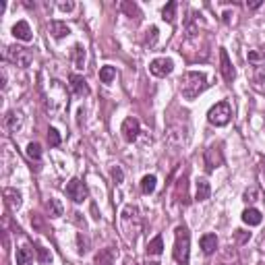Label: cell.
Segmentation results:
<instances>
[{
    "label": "cell",
    "mask_w": 265,
    "mask_h": 265,
    "mask_svg": "<svg viewBox=\"0 0 265 265\" xmlns=\"http://www.w3.org/2000/svg\"><path fill=\"white\" fill-rule=\"evenodd\" d=\"M158 42V27H149L145 31V38H143V44L147 46V48H154Z\"/></svg>",
    "instance_id": "obj_33"
},
{
    "label": "cell",
    "mask_w": 265,
    "mask_h": 265,
    "mask_svg": "<svg viewBox=\"0 0 265 265\" xmlns=\"http://www.w3.org/2000/svg\"><path fill=\"white\" fill-rule=\"evenodd\" d=\"M48 143H50V147H58L60 145V133L56 131V129H50L48 131Z\"/></svg>",
    "instance_id": "obj_35"
},
{
    "label": "cell",
    "mask_w": 265,
    "mask_h": 265,
    "mask_svg": "<svg viewBox=\"0 0 265 265\" xmlns=\"http://www.w3.org/2000/svg\"><path fill=\"white\" fill-rule=\"evenodd\" d=\"M27 158L29 159H33V162H40L42 159V147H40V143H29L27 145Z\"/></svg>",
    "instance_id": "obj_32"
},
{
    "label": "cell",
    "mask_w": 265,
    "mask_h": 265,
    "mask_svg": "<svg viewBox=\"0 0 265 265\" xmlns=\"http://www.w3.org/2000/svg\"><path fill=\"white\" fill-rule=\"evenodd\" d=\"M259 199V191L257 189H249L247 193H245V201H249V203H255Z\"/></svg>",
    "instance_id": "obj_37"
},
{
    "label": "cell",
    "mask_w": 265,
    "mask_h": 265,
    "mask_svg": "<svg viewBox=\"0 0 265 265\" xmlns=\"http://www.w3.org/2000/svg\"><path fill=\"white\" fill-rule=\"evenodd\" d=\"M243 222L249 224V226H259L263 222V215L259 210H255V207H247V210L243 212Z\"/></svg>",
    "instance_id": "obj_19"
},
{
    "label": "cell",
    "mask_w": 265,
    "mask_h": 265,
    "mask_svg": "<svg viewBox=\"0 0 265 265\" xmlns=\"http://www.w3.org/2000/svg\"><path fill=\"white\" fill-rule=\"evenodd\" d=\"M176 8H178V4L172 0V2H168L166 6H164V10H162V19L164 21H168V23H174L176 21Z\"/></svg>",
    "instance_id": "obj_29"
},
{
    "label": "cell",
    "mask_w": 265,
    "mask_h": 265,
    "mask_svg": "<svg viewBox=\"0 0 265 265\" xmlns=\"http://www.w3.org/2000/svg\"><path fill=\"white\" fill-rule=\"evenodd\" d=\"M147 265H159V263H158V261H149Z\"/></svg>",
    "instance_id": "obj_45"
},
{
    "label": "cell",
    "mask_w": 265,
    "mask_h": 265,
    "mask_svg": "<svg viewBox=\"0 0 265 265\" xmlns=\"http://www.w3.org/2000/svg\"><path fill=\"white\" fill-rule=\"evenodd\" d=\"M36 253H38L40 263H44V265H50L52 263V253L48 249H44L42 245H36Z\"/></svg>",
    "instance_id": "obj_34"
},
{
    "label": "cell",
    "mask_w": 265,
    "mask_h": 265,
    "mask_svg": "<svg viewBox=\"0 0 265 265\" xmlns=\"http://www.w3.org/2000/svg\"><path fill=\"white\" fill-rule=\"evenodd\" d=\"M172 71H174V62L170 58H156L149 62V73L154 77H168Z\"/></svg>",
    "instance_id": "obj_11"
},
{
    "label": "cell",
    "mask_w": 265,
    "mask_h": 265,
    "mask_svg": "<svg viewBox=\"0 0 265 265\" xmlns=\"http://www.w3.org/2000/svg\"><path fill=\"white\" fill-rule=\"evenodd\" d=\"M64 191H66V195H68V199L75 201V203H83V201L87 199V195H89V191H87V187H85V182H81L79 178L68 180V184L64 187Z\"/></svg>",
    "instance_id": "obj_9"
},
{
    "label": "cell",
    "mask_w": 265,
    "mask_h": 265,
    "mask_svg": "<svg viewBox=\"0 0 265 265\" xmlns=\"http://www.w3.org/2000/svg\"><path fill=\"white\" fill-rule=\"evenodd\" d=\"M207 87V79L203 73H197V71H189V73H184L182 79H180V96L184 100H189L193 102L195 98H199V94H203Z\"/></svg>",
    "instance_id": "obj_3"
},
{
    "label": "cell",
    "mask_w": 265,
    "mask_h": 265,
    "mask_svg": "<svg viewBox=\"0 0 265 265\" xmlns=\"http://www.w3.org/2000/svg\"><path fill=\"white\" fill-rule=\"evenodd\" d=\"M131 265H139V263H131Z\"/></svg>",
    "instance_id": "obj_46"
},
{
    "label": "cell",
    "mask_w": 265,
    "mask_h": 265,
    "mask_svg": "<svg viewBox=\"0 0 265 265\" xmlns=\"http://www.w3.org/2000/svg\"><path fill=\"white\" fill-rule=\"evenodd\" d=\"M114 79H116V68L106 64V66H102L100 68V81L102 83H112Z\"/></svg>",
    "instance_id": "obj_28"
},
{
    "label": "cell",
    "mask_w": 265,
    "mask_h": 265,
    "mask_svg": "<svg viewBox=\"0 0 265 265\" xmlns=\"http://www.w3.org/2000/svg\"><path fill=\"white\" fill-rule=\"evenodd\" d=\"M176 193H178V197L182 195V203H187V178H180V180H178Z\"/></svg>",
    "instance_id": "obj_36"
},
{
    "label": "cell",
    "mask_w": 265,
    "mask_h": 265,
    "mask_svg": "<svg viewBox=\"0 0 265 265\" xmlns=\"http://www.w3.org/2000/svg\"><path fill=\"white\" fill-rule=\"evenodd\" d=\"M13 36L21 42H31L33 38V33H31V27H29V23L27 21H17L15 25H13Z\"/></svg>",
    "instance_id": "obj_13"
},
{
    "label": "cell",
    "mask_w": 265,
    "mask_h": 265,
    "mask_svg": "<svg viewBox=\"0 0 265 265\" xmlns=\"http://www.w3.org/2000/svg\"><path fill=\"white\" fill-rule=\"evenodd\" d=\"M120 10L126 17H131V19H139L141 17L139 6H137L135 2H131V0H124V2H120Z\"/></svg>",
    "instance_id": "obj_24"
},
{
    "label": "cell",
    "mask_w": 265,
    "mask_h": 265,
    "mask_svg": "<svg viewBox=\"0 0 265 265\" xmlns=\"http://www.w3.org/2000/svg\"><path fill=\"white\" fill-rule=\"evenodd\" d=\"M77 240H79V247H81V249H79V253H85L87 251V240H83V234L81 232L77 234Z\"/></svg>",
    "instance_id": "obj_41"
},
{
    "label": "cell",
    "mask_w": 265,
    "mask_h": 265,
    "mask_svg": "<svg viewBox=\"0 0 265 265\" xmlns=\"http://www.w3.org/2000/svg\"><path fill=\"white\" fill-rule=\"evenodd\" d=\"M189 141V129L182 122H172L166 129V143L172 149H180L182 145H187Z\"/></svg>",
    "instance_id": "obj_5"
},
{
    "label": "cell",
    "mask_w": 265,
    "mask_h": 265,
    "mask_svg": "<svg viewBox=\"0 0 265 265\" xmlns=\"http://www.w3.org/2000/svg\"><path fill=\"white\" fill-rule=\"evenodd\" d=\"M199 245H201V251L205 253V255H213L215 249H217V236L215 234H203L201 240H199Z\"/></svg>",
    "instance_id": "obj_15"
},
{
    "label": "cell",
    "mask_w": 265,
    "mask_h": 265,
    "mask_svg": "<svg viewBox=\"0 0 265 265\" xmlns=\"http://www.w3.org/2000/svg\"><path fill=\"white\" fill-rule=\"evenodd\" d=\"M249 238H251V232H245V230H236V243H238V245L247 243Z\"/></svg>",
    "instance_id": "obj_38"
},
{
    "label": "cell",
    "mask_w": 265,
    "mask_h": 265,
    "mask_svg": "<svg viewBox=\"0 0 265 265\" xmlns=\"http://www.w3.org/2000/svg\"><path fill=\"white\" fill-rule=\"evenodd\" d=\"M220 71H222V77H224V81L228 83H232V79H234V68H232V62H230V56L224 48H220Z\"/></svg>",
    "instance_id": "obj_12"
},
{
    "label": "cell",
    "mask_w": 265,
    "mask_h": 265,
    "mask_svg": "<svg viewBox=\"0 0 265 265\" xmlns=\"http://www.w3.org/2000/svg\"><path fill=\"white\" fill-rule=\"evenodd\" d=\"M48 31L52 33V38L60 40V38H64V36H68V33H71V27H68L66 23H62V21H50Z\"/></svg>",
    "instance_id": "obj_17"
},
{
    "label": "cell",
    "mask_w": 265,
    "mask_h": 265,
    "mask_svg": "<svg viewBox=\"0 0 265 265\" xmlns=\"http://www.w3.org/2000/svg\"><path fill=\"white\" fill-rule=\"evenodd\" d=\"M4 56H6V60H10L19 68H27L33 62V54L27 48H23V46H8Z\"/></svg>",
    "instance_id": "obj_6"
},
{
    "label": "cell",
    "mask_w": 265,
    "mask_h": 265,
    "mask_svg": "<svg viewBox=\"0 0 265 265\" xmlns=\"http://www.w3.org/2000/svg\"><path fill=\"white\" fill-rule=\"evenodd\" d=\"M33 261V253L31 249L25 245V247H19L17 249V265H31Z\"/></svg>",
    "instance_id": "obj_25"
},
{
    "label": "cell",
    "mask_w": 265,
    "mask_h": 265,
    "mask_svg": "<svg viewBox=\"0 0 265 265\" xmlns=\"http://www.w3.org/2000/svg\"><path fill=\"white\" fill-rule=\"evenodd\" d=\"M73 60H75L77 68H83V64H85V48L81 44H77L73 48Z\"/></svg>",
    "instance_id": "obj_30"
},
{
    "label": "cell",
    "mask_w": 265,
    "mask_h": 265,
    "mask_svg": "<svg viewBox=\"0 0 265 265\" xmlns=\"http://www.w3.org/2000/svg\"><path fill=\"white\" fill-rule=\"evenodd\" d=\"M112 178H114V182L116 184H120L122 182V178H124V174H122V170L116 166V168H112Z\"/></svg>",
    "instance_id": "obj_39"
},
{
    "label": "cell",
    "mask_w": 265,
    "mask_h": 265,
    "mask_svg": "<svg viewBox=\"0 0 265 265\" xmlns=\"http://www.w3.org/2000/svg\"><path fill=\"white\" fill-rule=\"evenodd\" d=\"M114 261H116V253H114L112 247H106V249H100L96 253L94 265H114Z\"/></svg>",
    "instance_id": "obj_14"
},
{
    "label": "cell",
    "mask_w": 265,
    "mask_h": 265,
    "mask_svg": "<svg viewBox=\"0 0 265 265\" xmlns=\"http://www.w3.org/2000/svg\"><path fill=\"white\" fill-rule=\"evenodd\" d=\"M42 96H44L46 110H48L52 116H60L68 108V91H66L64 83L58 81V79H50V81L42 87Z\"/></svg>",
    "instance_id": "obj_1"
},
{
    "label": "cell",
    "mask_w": 265,
    "mask_h": 265,
    "mask_svg": "<svg viewBox=\"0 0 265 265\" xmlns=\"http://www.w3.org/2000/svg\"><path fill=\"white\" fill-rule=\"evenodd\" d=\"M247 58H249V62H251V64H255V66H263V64H265V52H259V50H249Z\"/></svg>",
    "instance_id": "obj_31"
},
{
    "label": "cell",
    "mask_w": 265,
    "mask_h": 265,
    "mask_svg": "<svg viewBox=\"0 0 265 265\" xmlns=\"http://www.w3.org/2000/svg\"><path fill=\"white\" fill-rule=\"evenodd\" d=\"M232 118V108H230L228 102H220L207 112V120H210L213 126H226Z\"/></svg>",
    "instance_id": "obj_7"
},
{
    "label": "cell",
    "mask_w": 265,
    "mask_h": 265,
    "mask_svg": "<svg viewBox=\"0 0 265 265\" xmlns=\"http://www.w3.org/2000/svg\"><path fill=\"white\" fill-rule=\"evenodd\" d=\"M212 195V187L210 182H207L205 178H199L197 180V191H195V201H207Z\"/></svg>",
    "instance_id": "obj_20"
},
{
    "label": "cell",
    "mask_w": 265,
    "mask_h": 265,
    "mask_svg": "<svg viewBox=\"0 0 265 265\" xmlns=\"http://www.w3.org/2000/svg\"><path fill=\"white\" fill-rule=\"evenodd\" d=\"M4 124L10 133H17L21 126H23V114L21 112H8L4 116Z\"/></svg>",
    "instance_id": "obj_16"
},
{
    "label": "cell",
    "mask_w": 265,
    "mask_h": 265,
    "mask_svg": "<svg viewBox=\"0 0 265 265\" xmlns=\"http://www.w3.org/2000/svg\"><path fill=\"white\" fill-rule=\"evenodd\" d=\"M261 4H263L261 0H253V2H247V6H249V8H259Z\"/></svg>",
    "instance_id": "obj_43"
},
{
    "label": "cell",
    "mask_w": 265,
    "mask_h": 265,
    "mask_svg": "<svg viewBox=\"0 0 265 265\" xmlns=\"http://www.w3.org/2000/svg\"><path fill=\"white\" fill-rule=\"evenodd\" d=\"M162 251H164V238L162 234H158L147 243V255H162Z\"/></svg>",
    "instance_id": "obj_21"
},
{
    "label": "cell",
    "mask_w": 265,
    "mask_h": 265,
    "mask_svg": "<svg viewBox=\"0 0 265 265\" xmlns=\"http://www.w3.org/2000/svg\"><path fill=\"white\" fill-rule=\"evenodd\" d=\"M120 133H122V139H124L126 143H135L137 137H139V133H141L139 120L133 118V116L124 118V122H122V126H120Z\"/></svg>",
    "instance_id": "obj_10"
},
{
    "label": "cell",
    "mask_w": 265,
    "mask_h": 265,
    "mask_svg": "<svg viewBox=\"0 0 265 265\" xmlns=\"http://www.w3.org/2000/svg\"><path fill=\"white\" fill-rule=\"evenodd\" d=\"M203 164L207 172H213L215 168H220L224 164V154H222V147L220 145H210L203 154Z\"/></svg>",
    "instance_id": "obj_8"
},
{
    "label": "cell",
    "mask_w": 265,
    "mask_h": 265,
    "mask_svg": "<svg viewBox=\"0 0 265 265\" xmlns=\"http://www.w3.org/2000/svg\"><path fill=\"white\" fill-rule=\"evenodd\" d=\"M4 197H6V203L10 210H19L21 207V193L17 189H4Z\"/></svg>",
    "instance_id": "obj_22"
},
{
    "label": "cell",
    "mask_w": 265,
    "mask_h": 265,
    "mask_svg": "<svg viewBox=\"0 0 265 265\" xmlns=\"http://www.w3.org/2000/svg\"><path fill=\"white\" fill-rule=\"evenodd\" d=\"M71 87H73V91L77 96H81V98L89 96V85L81 75H71Z\"/></svg>",
    "instance_id": "obj_18"
},
{
    "label": "cell",
    "mask_w": 265,
    "mask_h": 265,
    "mask_svg": "<svg viewBox=\"0 0 265 265\" xmlns=\"http://www.w3.org/2000/svg\"><path fill=\"white\" fill-rule=\"evenodd\" d=\"M58 8L60 10H66V13H68V10H73V2H58Z\"/></svg>",
    "instance_id": "obj_42"
},
{
    "label": "cell",
    "mask_w": 265,
    "mask_h": 265,
    "mask_svg": "<svg viewBox=\"0 0 265 265\" xmlns=\"http://www.w3.org/2000/svg\"><path fill=\"white\" fill-rule=\"evenodd\" d=\"M172 257L178 265H189L191 259V234L187 226H176L174 230V249H172Z\"/></svg>",
    "instance_id": "obj_4"
},
{
    "label": "cell",
    "mask_w": 265,
    "mask_h": 265,
    "mask_svg": "<svg viewBox=\"0 0 265 265\" xmlns=\"http://www.w3.org/2000/svg\"><path fill=\"white\" fill-rule=\"evenodd\" d=\"M224 23H230V13H224Z\"/></svg>",
    "instance_id": "obj_44"
},
{
    "label": "cell",
    "mask_w": 265,
    "mask_h": 265,
    "mask_svg": "<svg viewBox=\"0 0 265 265\" xmlns=\"http://www.w3.org/2000/svg\"><path fill=\"white\" fill-rule=\"evenodd\" d=\"M217 265H238V255L234 249H228L224 251L220 255V261H217Z\"/></svg>",
    "instance_id": "obj_27"
},
{
    "label": "cell",
    "mask_w": 265,
    "mask_h": 265,
    "mask_svg": "<svg viewBox=\"0 0 265 265\" xmlns=\"http://www.w3.org/2000/svg\"><path fill=\"white\" fill-rule=\"evenodd\" d=\"M120 230L124 232V238L129 240H137V236L141 234L143 230V220H141V212L139 207L129 203L124 205V210L120 212Z\"/></svg>",
    "instance_id": "obj_2"
},
{
    "label": "cell",
    "mask_w": 265,
    "mask_h": 265,
    "mask_svg": "<svg viewBox=\"0 0 265 265\" xmlns=\"http://www.w3.org/2000/svg\"><path fill=\"white\" fill-rule=\"evenodd\" d=\"M156 187H158V178L154 174H147V176L141 178V191L145 195H152L156 191Z\"/></svg>",
    "instance_id": "obj_26"
},
{
    "label": "cell",
    "mask_w": 265,
    "mask_h": 265,
    "mask_svg": "<svg viewBox=\"0 0 265 265\" xmlns=\"http://www.w3.org/2000/svg\"><path fill=\"white\" fill-rule=\"evenodd\" d=\"M255 81H257V83H265V66H257V71H255Z\"/></svg>",
    "instance_id": "obj_40"
},
{
    "label": "cell",
    "mask_w": 265,
    "mask_h": 265,
    "mask_svg": "<svg viewBox=\"0 0 265 265\" xmlns=\"http://www.w3.org/2000/svg\"><path fill=\"white\" fill-rule=\"evenodd\" d=\"M46 212H48V217H52V220H56V217H60L64 213L62 203L58 199H50L48 203H46Z\"/></svg>",
    "instance_id": "obj_23"
}]
</instances>
